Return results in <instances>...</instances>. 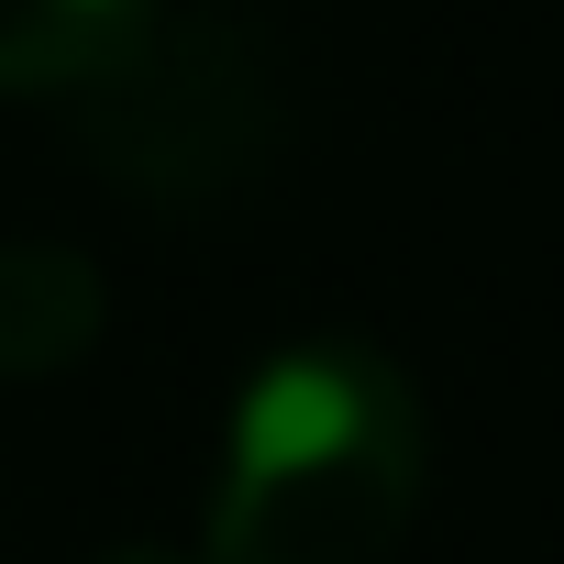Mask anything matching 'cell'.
<instances>
[{
  "instance_id": "obj_5",
  "label": "cell",
  "mask_w": 564,
  "mask_h": 564,
  "mask_svg": "<svg viewBox=\"0 0 564 564\" xmlns=\"http://www.w3.org/2000/svg\"><path fill=\"white\" fill-rule=\"evenodd\" d=\"M89 564H199V553H166V542H111V553H89Z\"/></svg>"
},
{
  "instance_id": "obj_3",
  "label": "cell",
  "mask_w": 564,
  "mask_h": 564,
  "mask_svg": "<svg viewBox=\"0 0 564 564\" xmlns=\"http://www.w3.org/2000/svg\"><path fill=\"white\" fill-rule=\"evenodd\" d=\"M166 0H0V100H78L111 78Z\"/></svg>"
},
{
  "instance_id": "obj_4",
  "label": "cell",
  "mask_w": 564,
  "mask_h": 564,
  "mask_svg": "<svg viewBox=\"0 0 564 564\" xmlns=\"http://www.w3.org/2000/svg\"><path fill=\"white\" fill-rule=\"evenodd\" d=\"M100 344V265L78 243H0V377H67Z\"/></svg>"
},
{
  "instance_id": "obj_1",
  "label": "cell",
  "mask_w": 564,
  "mask_h": 564,
  "mask_svg": "<svg viewBox=\"0 0 564 564\" xmlns=\"http://www.w3.org/2000/svg\"><path fill=\"white\" fill-rule=\"evenodd\" d=\"M432 410L366 333L276 344L221 421L199 564H388L421 520Z\"/></svg>"
},
{
  "instance_id": "obj_2",
  "label": "cell",
  "mask_w": 564,
  "mask_h": 564,
  "mask_svg": "<svg viewBox=\"0 0 564 564\" xmlns=\"http://www.w3.org/2000/svg\"><path fill=\"white\" fill-rule=\"evenodd\" d=\"M78 122H89L78 144L122 188H144V199H210V188H232L265 155V78L243 67L232 34L155 12L144 45L111 78L78 89Z\"/></svg>"
}]
</instances>
